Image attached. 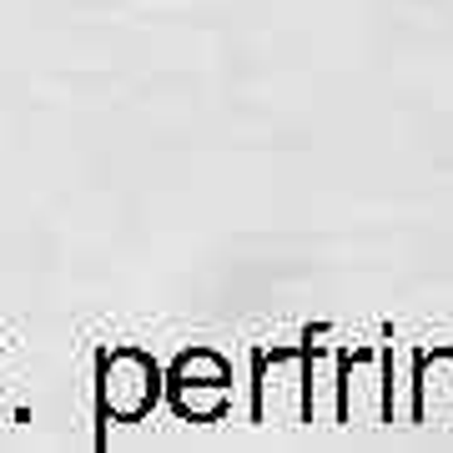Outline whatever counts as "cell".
I'll return each mask as SVG.
<instances>
[{"label":"cell","instance_id":"1","mask_svg":"<svg viewBox=\"0 0 453 453\" xmlns=\"http://www.w3.org/2000/svg\"><path fill=\"white\" fill-rule=\"evenodd\" d=\"M157 403V363L136 348L101 353V413L131 423Z\"/></svg>","mask_w":453,"mask_h":453}]
</instances>
